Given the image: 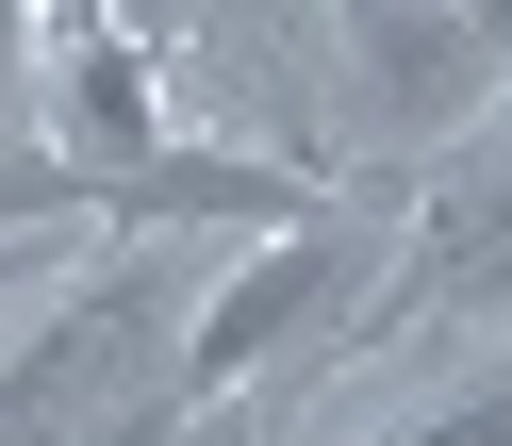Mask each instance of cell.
<instances>
[{"instance_id":"cell-6","label":"cell","mask_w":512,"mask_h":446,"mask_svg":"<svg viewBox=\"0 0 512 446\" xmlns=\"http://www.w3.org/2000/svg\"><path fill=\"white\" fill-rule=\"evenodd\" d=\"M67 248H100V232H17V248H0V314H34V281L67 265Z\"/></svg>"},{"instance_id":"cell-7","label":"cell","mask_w":512,"mask_h":446,"mask_svg":"<svg viewBox=\"0 0 512 446\" xmlns=\"http://www.w3.org/2000/svg\"><path fill=\"white\" fill-rule=\"evenodd\" d=\"M149 446H265V413H248V397H199V413H166Z\"/></svg>"},{"instance_id":"cell-3","label":"cell","mask_w":512,"mask_h":446,"mask_svg":"<svg viewBox=\"0 0 512 446\" xmlns=\"http://www.w3.org/2000/svg\"><path fill=\"white\" fill-rule=\"evenodd\" d=\"M413 265L380 281V314H496L512 298V83L430 149V215H413Z\"/></svg>"},{"instance_id":"cell-2","label":"cell","mask_w":512,"mask_h":446,"mask_svg":"<svg viewBox=\"0 0 512 446\" xmlns=\"http://www.w3.org/2000/svg\"><path fill=\"white\" fill-rule=\"evenodd\" d=\"M364 298V232L347 215H298V232H232L199 281V331H182V397H248L265 364H298L314 314Z\"/></svg>"},{"instance_id":"cell-5","label":"cell","mask_w":512,"mask_h":446,"mask_svg":"<svg viewBox=\"0 0 512 446\" xmlns=\"http://www.w3.org/2000/svg\"><path fill=\"white\" fill-rule=\"evenodd\" d=\"M364 446H512V347L479 380H446L430 413H397V430H364Z\"/></svg>"},{"instance_id":"cell-1","label":"cell","mask_w":512,"mask_h":446,"mask_svg":"<svg viewBox=\"0 0 512 446\" xmlns=\"http://www.w3.org/2000/svg\"><path fill=\"white\" fill-rule=\"evenodd\" d=\"M215 248L133 232V248H67L34 281V331L0 347V446H149L182 397V331H199Z\"/></svg>"},{"instance_id":"cell-8","label":"cell","mask_w":512,"mask_h":446,"mask_svg":"<svg viewBox=\"0 0 512 446\" xmlns=\"http://www.w3.org/2000/svg\"><path fill=\"white\" fill-rule=\"evenodd\" d=\"M413 17H446V34H479V50H512V0H413Z\"/></svg>"},{"instance_id":"cell-4","label":"cell","mask_w":512,"mask_h":446,"mask_svg":"<svg viewBox=\"0 0 512 446\" xmlns=\"http://www.w3.org/2000/svg\"><path fill=\"white\" fill-rule=\"evenodd\" d=\"M17 232H100V182H83L67 166V149H0V248H17Z\"/></svg>"}]
</instances>
